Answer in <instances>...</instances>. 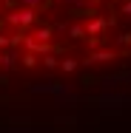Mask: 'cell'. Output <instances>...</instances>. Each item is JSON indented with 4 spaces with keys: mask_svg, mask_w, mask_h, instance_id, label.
<instances>
[{
    "mask_svg": "<svg viewBox=\"0 0 131 133\" xmlns=\"http://www.w3.org/2000/svg\"><path fill=\"white\" fill-rule=\"evenodd\" d=\"M123 14H131V3H123V9H120Z\"/></svg>",
    "mask_w": 131,
    "mask_h": 133,
    "instance_id": "cell-5",
    "label": "cell"
},
{
    "mask_svg": "<svg viewBox=\"0 0 131 133\" xmlns=\"http://www.w3.org/2000/svg\"><path fill=\"white\" fill-rule=\"evenodd\" d=\"M60 68H63V71H69V74H71V71H74V68H77V62H74V59H63V65H60Z\"/></svg>",
    "mask_w": 131,
    "mask_h": 133,
    "instance_id": "cell-3",
    "label": "cell"
},
{
    "mask_svg": "<svg viewBox=\"0 0 131 133\" xmlns=\"http://www.w3.org/2000/svg\"><path fill=\"white\" fill-rule=\"evenodd\" d=\"M34 62H37L34 54H26V57H23V65H26V68H34Z\"/></svg>",
    "mask_w": 131,
    "mask_h": 133,
    "instance_id": "cell-4",
    "label": "cell"
},
{
    "mask_svg": "<svg viewBox=\"0 0 131 133\" xmlns=\"http://www.w3.org/2000/svg\"><path fill=\"white\" fill-rule=\"evenodd\" d=\"M105 26H108V20H105V17H97V20L86 23V31H88V34H100V31H103Z\"/></svg>",
    "mask_w": 131,
    "mask_h": 133,
    "instance_id": "cell-2",
    "label": "cell"
},
{
    "mask_svg": "<svg viewBox=\"0 0 131 133\" xmlns=\"http://www.w3.org/2000/svg\"><path fill=\"white\" fill-rule=\"evenodd\" d=\"M12 23H17V26H31V23H37V11L26 9V11H20L17 17H12Z\"/></svg>",
    "mask_w": 131,
    "mask_h": 133,
    "instance_id": "cell-1",
    "label": "cell"
}]
</instances>
